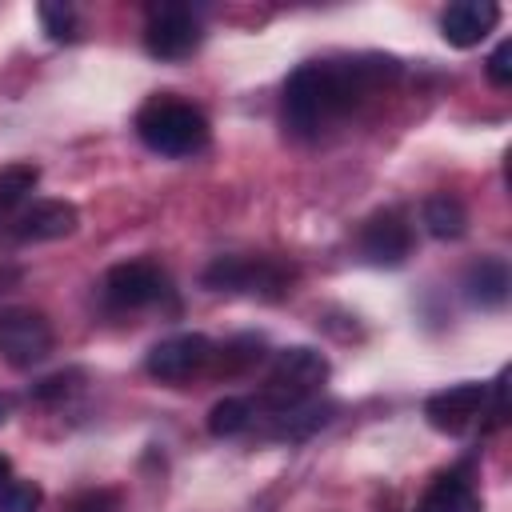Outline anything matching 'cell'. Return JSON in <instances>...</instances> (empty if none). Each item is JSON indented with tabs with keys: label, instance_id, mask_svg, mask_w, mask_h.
Masks as SVG:
<instances>
[{
	"label": "cell",
	"instance_id": "26",
	"mask_svg": "<svg viewBox=\"0 0 512 512\" xmlns=\"http://www.w3.org/2000/svg\"><path fill=\"white\" fill-rule=\"evenodd\" d=\"M12 484V460L8 456H0V496H4V488Z\"/></svg>",
	"mask_w": 512,
	"mask_h": 512
},
{
	"label": "cell",
	"instance_id": "1",
	"mask_svg": "<svg viewBox=\"0 0 512 512\" xmlns=\"http://www.w3.org/2000/svg\"><path fill=\"white\" fill-rule=\"evenodd\" d=\"M400 64L392 56H360V60H308L284 80L280 116L292 136H320L332 120L352 112L360 96L376 84L392 80Z\"/></svg>",
	"mask_w": 512,
	"mask_h": 512
},
{
	"label": "cell",
	"instance_id": "5",
	"mask_svg": "<svg viewBox=\"0 0 512 512\" xmlns=\"http://www.w3.org/2000/svg\"><path fill=\"white\" fill-rule=\"evenodd\" d=\"M204 40V28H200V12L192 4H176V0H164V4H152L144 12V52L152 60H188Z\"/></svg>",
	"mask_w": 512,
	"mask_h": 512
},
{
	"label": "cell",
	"instance_id": "2",
	"mask_svg": "<svg viewBox=\"0 0 512 512\" xmlns=\"http://www.w3.org/2000/svg\"><path fill=\"white\" fill-rule=\"evenodd\" d=\"M132 128H136V136H140V144L148 152L168 156V160L200 156L208 148V140H212L208 116L196 104H188V100H180L172 92H156L152 100H144Z\"/></svg>",
	"mask_w": 512,
	"mask_h": 512
},
{
	"label": "cell",
	"instance_id": "13",
	"mask_svg": "<svg viewBox=\"0 0 512 512\" xmlns=\"http://www.w3.org/2000/svg\"><path fill=\"white\" fill-rule=\"evenodd\" d=\"M460 288H464L468 304H476V308H500L508 300V288H512L508 264L500 256H480L476 264L464 268Z\"/></svg>",
	"mask_w": 512,
	"mask_h": 512
},
{
	"label": "cell",
	"instance_id": "20",
	"mask_svg": "<svg viewBox=\"0 0 512 512\" xmlns=\"http://www.w3.org/2000/svg\"><path fill=\"white\" fill-rule=\"evenodd\" d=\"M36 16H40L48 40H56V44H72L76 40V8L72 4H40Z\"/></svg>",
	"mask_w": 512,
	"mask_h": 512
},
{
	"label": "cell",
	"instance_id": "7",
	"mask_svg": "<svg viewBox=\"0 0 512 512\" xmlns=\"http://www.w3.org/2000/svg\"><path fill=\"white\" fill-rule=\"evenodd\" d=\"M52 352V324L36 308H0V360L32 368Z\"/></svg>",
	"mask_w": 512,
	"mask_h": 512
},
{
	"label": "cell",
	"instance_id": "16",
	"mask_svg": "<svg viewBox=\"0 0 512 512\" xmlns=\"http://www.w3.org/2000/svg\"><path fill=\"white\" fill-rule=\"evenodd\" d=\"M268 420H272L268 436L292 444V440H304V436H312L316 428H324V424L332 420V404H316V400H308V404H296V408L276 412V416H268Z\"/></svg>",
	"mask_w": 512,
	"mask_h": 512
},
{
	"label": "cell",
	"instance_id": "25",
	"mask_svg": "<svg viewBox=\"0 0 512 512\" xmlns=\"http://www.w3.org/2000/svg\"><path fill=\"white\" fill-rule=\"evenodd\" d=\"M12 408H16V396L12 392H0V424L12 416Z\"/></svg>",
	"mask_w": 512,
	"mask_h": 512
},
{
	"label": "cell",
	"instance_id": "10",
	"mask_svg": "<svg viewBox=\"0 0 512 512\" xmlns=\"http://www.w3.org/2000/svg\"><path fill=\"white\" fill-rule=\"evenodd\" d=\"M484 404H488V384L460 380V384H448V388H440V392H432L424 400V420L436 432L460 436L464 428H472L484 416Z\"/></svg>",
	"mask_w": 512,
	"mask_h": 512
},
{
	"label": "cell",
	"instance_id": "12",
	"mask_svg": "<svg viewBox=\"0 0 512 512\" xmlns=\"http://www.w3.org/2000/svg\"><path fill=\"white\" fill-rule=\"evenodd\" d=\"M500 24V4L492 0H456L440 12V36L452 48H476Z\"/></svg>",
	"mask_w": 512,
	"mask_h": 512
},
{
	"label": "cell",
	"instance_id": "17",
	"mask_svg": "<svg viewBox=\"0 0 512 512\" xmlns=\"http://www.w3.org/2000/svg\"><path fill=\"white\" fill-rule=\"evenodd\" d=\"M260 360H264V336L244 332V336H232V340L216 344V356H212V368L208 372H216V376H240V372L256 368Z\"/></svg>",
	"mask_w": 512,
	"mask_h": 512
},
{
	"label": "cell",
	"instance_id": "24",
	"mask_svg": "<svg viewBox=\"0 0 512 512\" xmlns=\"http://www.w3.org/2000/svg\"><path fill=\"white\" fill-rule=\"evenodd\" d=\"M116 504H120L116 492H108V488H92V492L76 496L68 512H116Z\"/></svg>",
	"mask_w": 512,
	"mask_h": 512
},
{
	"label": "cell",
	"instance_id": "6",
	"mask_svg": "<svg viewBox=\"0 0 512 512\" xmlns=\"http://www.w3.org/2000/svg\"><path fill=\"white\" fill-rule=\"evenodd\" d=\"M212 356H216V344L204 332H176L148 348L144 372L160 384H188L192 376H204L212 368Z\"/></svg>",
	"mask_w": 512,
	"mask_h": 512
},
{
	"label": "cell",
	"instance_id": "15",
	"mask_svg": "<svg viewBox=\"0 0 512 512\" xmlns=\"http://www.w3.org/2000/svg\"><path fill=\"white\" fill-rule=\"evenodd\" d=\"M420 224H424L428 236H436V240H460V236L468 232V208H464V200L452 196V192H432V196H424V204H420Z\"/></svg>",
	"mask_w": 512,
	"mask_h": 512
},
{
	"label": "cell",
	"instance_id": "3",
	"mask_svg": "<svg viewBox=\"0 0 512 512\" xmlns=\"http://www.w3.org/2000/svg\"><path fill=\"white\" fill-rule=\"evenodd\" d=\"M328 380V360L316 352V348H304V344H292V348H280L268 364V376H264V388L260 396L252 400L256 412H288L296 404H308L320 384Z\"/></svg>",
	"mask_w": 512,
	"mask_h": 512
},
{
	"label": "cell",
	"instance_id": "22",
	"mask_svg": "<svg viewBox=\"0 0 512 512\" xmlns=\"http://www.w3.org/2000/svg\"><path fill=\"white\" fill-rule=\"evenodd\" d=\"M76 380H80V372H76V368H72V372H56V376H44L40 384H32V400H40V404L64 400V396H72V392H76Z\"/></svg>",
	"mask_w": 512,
	"mask_h": 512
},
{
	"label": "cell",
	"instance_id": "23",
	"mask_svg": "<svg viewBox=\"0 0 512 512\" xmlns=\"http://www.w3.org/2000/svg\"><path fill=\"white\" fill-rule=\"evenodd\" d=\"M484 76L492 88H508L512 84V40H500L492 48V56L484 60Z\"/></svg>",
	"mask_w": 512,
	"mask_h": 512
},
{
	"label": "cell",
	"instance_id": "21",
	"mask_svg": "<svg viewBox=\"0 0 512 512\" xmlns=\"http://www.w3.org/2000/svg\"><path fill=\"white\" fill-rule=\"evenodd\" d=\"M40 504H44L40 484H20V480H12V484L4 488V496H0V512H40Z\"/></svg>",
	"mask_w": 512,
	"mask_h": 512
},
{
	"label": "cell",
	"instance_id": "9",
	"mask_svg": "<svg viewBox=\"0 0 512 512\" xmlns=\"http://www.w3.org/2000/svg\"><path fill=\"white\" fill-rule=\"evenodd\" d=\"M360 256L376 268H400L408 256H412V224L404 220V212L396 208H384V212H372L364 224H360Z\"/></svg>",
	"mask_w": 512,
	"mask_h": 512
},
{
	"label": "cell",
	"instance_id": "8",
	"mask_svg": "<svg viewBox=\"0 0 512 512\" xmlns=\"http://www.w3.org/2000/svg\"><path fill=\"white\" fill-rule=\"evenodd\" d=\"M168 296V276L152 260H124L104 272V300L120 312L152 308Z\"/></svg>",
	"mask_w": 512,
	"mask_h": 512
},
{
	"label": "cell",
	"instance_id": "18",
	"mask_svg": "<svg viewBox=\"0 0 512 512\" xmlns=\"http://www.w3.org/2000/svg\"><path fill=\"white\" fill-rule=\"evenodd\" d=\"M252 420H256L252 396H224V400H216V404L208 408V432H212L216 440H232V436L248 432Z\"/></svg>",
	"mask_w": 512,
	"mask_h": 512
},
{
	"label": "cell",
	"instance_id": "19",
	"mask_svg": "<svg viewBox=\"0 0 512 512\" xmlns=\"http://www.w3.org/2000/svg\"><path fill=\"white\" fill-rule=\"evenodd\" d=\"M36 180H40V168L36 164H28V160L4 164L0 168V212H16L28 200V192L36 188Z\"/></svg>",
	"mask_w": 512,
	"mask_h": 512
},
{
	"label": "cell",
	"instance_id": "14",
	"mask_svg": "<svg viewBox=\"0 0 512 512\" xmlns=\"http://www.w3.org/2000/svg\"><path fill=\"white\" fill-rule=\"evenodd\" d=\"M416 512H484V504L464 472H440L420 496Z\"/></svg>",
	"mask_w": 512,
	"mask_h": 512
},
{
	"label": "cell",
	"instance_id": "4",
	"mask_svg": "<svg viewBox=\"0 0 512 512\" xmlns=\"http://www.w3.org/2000/svg\"><path fill=\"white\" fill-rule=\"evenodd\" d=\"M296 264L276 260V256H216L200 280L212 292H240V296H260V300H284L296 284Z\"/></svg>",
	"mask_w": 512,
	"mask_h": 512
},
{
	"label": "cell",
	"instance_id": "11",
	"mask_svg": "<svg viewBox=\"0 0 512 512\" xmlns=\"http://www.w3.org/2000/svg\"><path fill=\"white\" fill-rule=\"evenodd\" d=\"M80 228V212L68 200H32L28 208L16 212L8 232L20 244H44V240H64Z\"/></svg>",
	"mask_w": 512,
	"mask_h": 512
}]
</instances>
